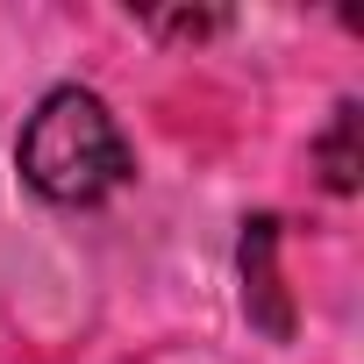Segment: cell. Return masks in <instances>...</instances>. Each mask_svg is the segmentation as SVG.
I'll list each match as a JSON object with an SVG mask.
<instances>
[{"mask_svg": "<svg viewBox=\"0 0 364 364\" xmlns=\"http://www.w3.org/2000/svg\"><path fill=\"white\" fill-rule=\"evenodd\" d=\"M15 164H22V186L43 193L50 208H93V200H107L136 171L122 122L86 86H50L36 100V114L22 122Z\"/></svg>", "mask_w": 364, "mask_h": 364, "instance_id": "1", "label": "cell"}, {"mask_svg": "<svg viewBox=\"0 0 364 364\" xmlns=\"http://www.w3.org/2000/svg\"><path fill=\"white\" fill-rule=\"evenodd\" d=\"M321 171H328V193H357V100L336 107V129L321 136Z\"/></svg>", "mask_w": 364, "mask_h": 364, "instance_id": "2", "label": "cell"}]
</instances>
